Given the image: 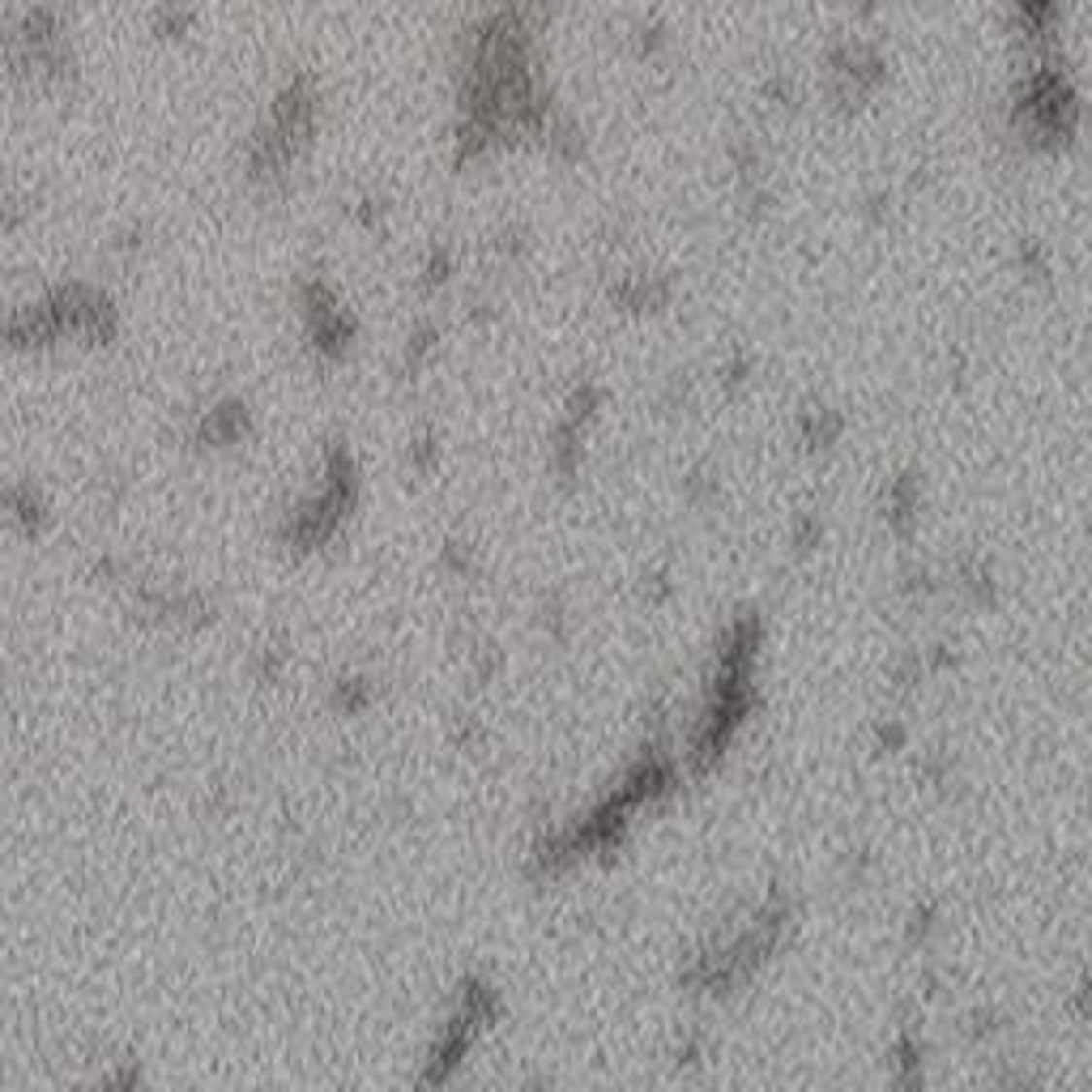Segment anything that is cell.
<instances>
[{
	"label": "cell",
	"mask_w": 1092,
	"mask_h": 1092,
	"mask_svg": "<svg viewBox=\"0 0 1092 1092\" xmlns=\"http://www.w3.org/2000/svg\"><path fill=\"white\" fill-rule=\"evenodd\" d=\"M5 508H9V521L21 529V533H39V526L48 521V504L43 495L30 483H14L5 491Z\"/></svg>",
	"instance_id": "6da1fadb"
},
{
	"label": "cell",
	"mask_w": 1092,
	"mask_h": 1092,
	"mask_svg": "<svg viewBox=\"0 0 1092 1092\" xmlns=\"http://www.w3.org/2000/svg\"><path fill=\"white\" fill-rule=\"evenodd\" d=\"M449 273H453V253L435 244L427 253V260H423V287H427V290L444 287V282H449Z\"/></svg>",
	"instance_id": "7a4b0ae2"
},
{
	"label": "cell",
	"mask_w": 1092,
	"mask_h": 1092,
	"mask_svg": "<svg viewBox=\"0 0 1092 1092\" xmlns=\"http://www.w3.org/2000/svg\"><path fill=\"white\" fill-rule=\"evenodd\" d=\"M410 461L419 465V469H427V465L435 461V435H431V431H423L419 440L410 444Z\"/></svg>",
	"instance_id": "3957f363"
}]
</instances>
